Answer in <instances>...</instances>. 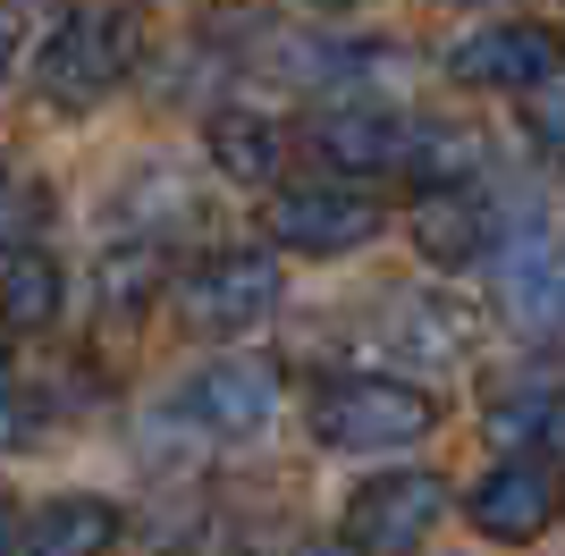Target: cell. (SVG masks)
<instances>
[{
  "label": "cell",
  "mask_w": 565,
  "mask_h": 556,
  "mask_svg": "<svg viewBox=\"0 0 565 556\" xmlns=\"http://www.w3.org/2000/svg\"><path fill=\"white\" fill-rule=\"evenodd\" d=\"M305 430L321 447H347V456H388V447H414L439 430V405H430L414 379H380V371H347V379H321L305 396Z\"/></svg>",
  "instance_id": "cell-1"
},
{
  "label": "cell",
  "mask_w": 565,
  "mask_h": 556,
  "mask_svg": "<svg viewBox=\"0 0 565 556\" xmlns=\"http://www.w3.org/2000/svg\"><path fill=\"white\" fill-rule=\"evenodd\" d=\"M136 51H143V34H136L127 9H76V18L43 43L34 76H43V93L60 110H85V101H102V93H118L136 76Z\"/></svg>",
  "instance_id": "cell-2"
},
{
  "label": "cell",
  "mask_w": 565,
  "mask_h": 556,
  "mask_svg": "<svg viewBox=\"0 0 565 556\" xmlns=\"http://www.w3.org/2000/svg\"><path fill=\"white\" fill-rule=\"evenodd\" d=\"M465 514H472V532L498 539V548L541 539L548 523L565 514V463L557 456H507V463H490V472L465 489Z\"/></svg>",
  "instance_id": "cell-3"
},
{
  "label": "cell",
  "mask_w": 565,
  "mask_h": 556,
  "mask_svg": "<svg viewBox=\"0 0 565 556\" xmlns=\"http://www.w3.org/2000/svg\"><path fill=\"white\" fill-rule=\"evenodd\" d=\"M262 228H270V245H287V254L330 261V254H354V245L380 228V203L363 185L312 178V185H279V194L262 203Z\"/></svg>",
  "instance_id": "cell-4"
},
{
  "label": "cell",
  "mask_w": 565,
  "mask_h": 556,
  "mask_svg": "<svg viewBox=\"0 0 565 556\" xmlns=\"http://www.w3.org/2000/svg\"><path fill=\"white\" fill-rule=\"evenodd\" d=\"M169 303L194 338H245L279 303V270H270V254H212L169 287Z\"/></svg>",
  "instance_id": "cell-5"
},
{
  "label": "cell",
  "mask_w": 565,
  "mask_h": 556,
  "mask_svg": "<svg viewBox=\"0 0 565 556\" xmlns=\"http://www.w3.org/2000/svg\"><path fill=\"white\" fill-rule=\"evenodd\" d=\"M439 514H448V481L439 472H380L347 506V548L354 556H414L439 532Z\"/></svg>",
  "instance_id": "cell-6"
},
{
  "label": "cell",
  "mask_w": 565,
  "mask_h": 556,
  "mask_svg": "<svg viewBox=\"0 0 565 556\" xmlns=\"http://www.w3.org/2000/svg\"><path fill=\"white\" fill-rule=\"evenodd\" d=\"M448 76L472 93H532L548 76H565V34L541 18H507V25H481L448 51Z\"/></svg>",
  "instance_id": "cell-7"
},
{
  "label": "cell",
  "mask_w": 565,
  "mask_h": 556,
  "mask_svg": "<svg viewBox=\"0 0 565 556\" xmlns=\"http://www.w3.org/2000/svg\"><path fill=\"white\" fill-rule=\"evenodd\" d=\"M279 414V371L262 354H220L186 379V421H203L212 439H254Z\"/></svg>",
  "instance_id": "cell-8"
},
{
  "label": "cell",
  "mask_w": 565,
  "mask_h": 556,
  "mask_svg": "<svg viewBox=\"0 0 565 556\" xmlns=\"http://www.w3.org/2000/svg\"><path fill=\"white\" fill-rule=\"evenodd\" d=\"M498 303L515 312V329H565V236L548 220H523L498 254Z\"/></svg>",
  "instance_id": "cell-9"
},
{
  "label": "cell",
  "mask_w": 565,
  "mask_h": 556,
  "mask_svg": "<svg viewBox=\"0 0 565 556\" xmlns=\"http://www.w3.org/2000/svg\"><path fill=\"white\" fill-rule=\"evenodd\" d=\"M414 245H423V261H439V270L481 261V245H490V203H481L472 185H423V203H414Z\"/></svg>",
  "instance_id": "cell-10"
},
{
  "label": "cell",
  "mask_w": 565,
  "mask_h": 556,
  "mask_svg": "<svg viewBox=\"0 0 565 556\" xmlns=\"http://www.w3.org/2000/svg\"><path fill=\"white\" fill-rule=\"evenodd\" d=\"M490 430H498V447H515V456H557L565 463V379H523L515 396H498Z\"/></svg>",
  "instance_id": "cell-11"
},
{
  "label": "cell",
  "mask_w": 565,
  "mask_h": 556,
  "mask_svg": "<svg viewBox=\"0 0 565 556\" xmlns=\"http://www.w3.org/2000/svg\"><path fill=\"white\" fill-rule=\"evenodd\" d=\"M203 143H212V169L236 178V185H270L279 161H287V136L262 110H220L212 127H203Z\"/></svg>",
  "instance_id": "cell-12"
},
{
  "label": "cell",
  "mask_w": 565,
  "mask_h": 556,
  "mask_svg": "<svg viewBox=\"0 0 565 556\" xmlns=\"http://www.w3.org/2000/svg\"><path fill=\"white\" fill-rule=\"evenodd\" d=\"M110 539H118L110 498H51L25 523V556H110Z\"/></svg>",
  "instance_id": "cell-13"
},
{
  "label": "cell",
  "mask_w": 565,
  "mask_h": 556,
  "mask_svg": "<svg viewBox=\"0 0 565 556\" xmlns=\"http://www.w3.org/2000/svg\"><path fill=\"white\" fill-rule=\"evenodd\" d=\"M312 152L338 161V169H397L405 161V127L380 118V110H330V118H312Z\"/></svg>",
  "instance_id": "cell-14"
},
{
  "label": "cell",
  "mask_w": 565,
  "mask_h": 556,
  "mask_svg": "<svg viewBox=\"0 0 565 556\" xmlns=\"http://www.w3.org/2000/svg\"><path fill=\"white\" fill-rule=\"evenodd\" d=\"M60 287H68V278H60L51 254H34V245L9 254V261H0V329H18V338L51 329V321H60Z\"/></svg>",
  "instance_id": "cell-15"
},
{
  "label": "cell",
  "mask_w": 565,
  "mask_h": 556,
  "mask_svg": "<svg viewBox=\"0 0 565 556\" xmlns=\"http://www.w3.org/2000/svg\"><path fill=\"white\" fill-rule=\"evenodd\" d=\"M43 220H51V194H43V185H34V178H0V261L25 254Z\"/></svg>",
  "instance_id": "cell-16"
},
{
  "label": "cell",
  "mask_w": 565,
  "mask_h": 556,
  "mask_svg": "<svg viewBox=\"0 0 565 556\" xmlns=\"http://www.w3.org/2000/svg\"><path fill=\"white\" fill-rule=\"evenodd\" d=\"M34 421H43V396L25 388L18 354H0V447H25V439H34Z\"/></svg>",
  "instance_id": "cell-17"
},
{
  "label": "cell",
  "mask_w": 565,
  "mask_h": 556,
  "mask_svg": "<svg viewBox=\"0 0 565 556\" xmlns=\"http://www.w3.org/2000/svg\"><path fill=\"white\" fill-rule=\"evenodd\" d=\"M523 127H532V143H541L548 161H565V76L523 93Z\"/></svg>",
  "instance_id": "cell-18"
},
{
  "label": "cell",
  "mask_w": 565,
  "mask_h": 556,
  "mask_svg": "<svg viewBox=\"0 0 565 556\" xmlns=\"http://www.w3.org/2000/svg\"><path fill=\"white\" fill-rule=\"evenodd\" d=\"M0 556H25V523H18V506H0Z\"/></svg>",
  "instance_id": "cell-19"
},
{
  "label": "cell",
  "mask_w": 565,
  "mask_h": 556,
  "mask_svg": "<svg viewBox=\"0 0 565 556\" xmlns=\"http://www.w3.org/2000/svg\"><path fill=\"white\" fill-rule=\"evenodd\" d=\"M296 556H354V548H296Z\"/></svg>",
  "instance_id": "cell-20"
},
{
  "label": "cell",
  "mask_w": 565,
  "mask_h": 556,
  "mask_svg": "<svg viewBox=\"0 0 565 556\" xmlns=\"http://www.w3.org/2000/svg\"><path fill=\"white\" fill-rule=\"evenodd\" d=\"M312 9H363V0H312Z\"/></svg>",
  "instance_id": "cell-21"
},
{
  "label": "cell",
  "mask_w": 565,
  "mask_h": 556,
  "mask_svg": "<svg viewBox=\"0 0 565 556\" xmlns=\"http://www.w3.org/2000/svg\"><path fill=\"white\" fill-rule=\"evenodd\" d=\"M0 60H9V34H0Z\"/></svg>",
  "instance_id": "cell-22"
}]
</instances>
